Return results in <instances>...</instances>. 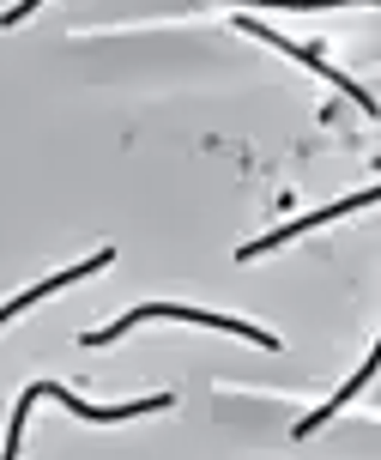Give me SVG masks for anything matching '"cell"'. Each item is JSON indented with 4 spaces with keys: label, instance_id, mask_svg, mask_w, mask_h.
<instances>
[{
    "label": "cell",
    "instance_id": "obj_5",
    "mask_svg": "<svg viewBox=\"0 0 381 460\" xmlns=\"http://www.w3.org/2000/svg\"><path fill=\"white\" fill-rule=\"evenodd\" d=\"M376 369H381V345H376V351H369V364H363L358 376H351V382H345V388H339L333 400H327V406H321V412H315V418H303V424H297V437H309V430H321V424H327V418H333L339 406H345V400H358V394H363V382H369V376H376Z\"/></svg>",
    "mask_w": 381,
    "mask_h": 460
},
{
    "label": "cell",
    "instance_id": "obj_4",
    "mask_svg": "<svg viewBox=\"0 0 381 460\" xmlns=\"http://www.w3.org/2000/svg\"><path fill=\"white\" fill-rule=\"evenodd\" d=\"M110 261H115V249H97V254H91V261H85V267H67V273L43 279V285H37V291H24V297H13V303H6V309H0V327L13 322V315H19V309H31V303H37V297H55V291H61V285H73V279L97 273V267H110Z\"/></svg>",
    "mask_w": 381,
    "mask_h": 460
},
{
    "label": "cell",
    "instance_id": "obj_1",
    "mask_svg": "<svg viewBox=\"0 0 381 460\" xmlns=\"http://www.w3.org/2000/svg\"><path fill=\"white\" fill-rule=\"evenodd\" d=\"M157 315H170V322H200V327H225V333H243L248 345H267V351H279V340H272L267 327L254 322H230V315H206V309H182V303H146V309H134V315H121L115 327H103V333H85V345H115L128 327L139 322H157Z\"/></svg>",
    "mask_w": 381,
    "mask_h": 460
},
{
    "label": "cell",
    "instance_id": "obj_6",
    "mask_svg": "<svg viewBox=\"0 0 381 460\" xmlns=\"http://www.w3.org/2000/svg\"><path fill=\"white\" fill-rule=\"evenodd\" d=\"M230 6H291V13H309V6H381V0H230Z\"/></svg>",
    "mask_w": 381,
    "mask_h": 460
},
{
    "label": "cell",
    "instance_id": "obj_3",
    "mask_svg": "<svg viewBox=\"0 0 381 460\" xmlns=\"http://www.w3.org/2000/svg\"><path fill=\"white\" fill-rule=\"evenodd\" d=\"M369 200H381V188H363V194H351V200H333V207H321V212H309V218H297V225L272 230V236H261V243H248V249H236V254H243V261H254V254H267V249H285L291 236H303V230H315V225H327V218H339V212H358V207H369Z\"/></svg>",
    "mask_w": 381,
    "mask_h": 460
},
{
    "label": "cell",
    "instance_id": "obj_2",
    "mask_svg": "<svg viewBox=\"0 0 381 460\" xmlns=\"http://www.w3.org/2000/svg\"><path fill=\"white\" fill-rule=\"evenodd\" d=\"M243 31H254V37H267V43L279 49V55H297L303 67H315V73H321V79H333V85H339V92H345V97H351L358 110H369V115H376V97L363 92L358 79H345V73H333V67H327V61H321V49H297V43H285V37H272L267 24H254V19H243Z\"/></svg>",
    "mask_w": 381,
    "mask_h": 460
}]
</instances>
